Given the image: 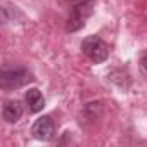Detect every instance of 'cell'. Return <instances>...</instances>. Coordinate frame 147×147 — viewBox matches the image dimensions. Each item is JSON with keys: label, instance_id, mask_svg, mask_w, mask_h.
I'll return each mask as SVG.
<instances>
[{"label": "cell", "instance_id": "obj_2", "mask_svg": "<svg viewBox=\"0 0 147 147\" xmlns=\"http://www.w3.org/2000/svg\"><path fill=\"white\" fill-rule=\"evenodd\" d=\"M82 50H83V54L88 55L94 62H104V61L107 59V55H109V47H107V43H106L102 38L95 36V35H90V36H87V38L83 40Z\"/></svg>", "mask_w": 147, "mask_h": 147}, {"label": "cell", "instance_id": "obj_1", "mask_svg": "<svg viewBox=\"0 0 147 147\" xmlns=\"http://www.w3.org/2000/svg\"><path fill=\"white\" fill-rule=\"evenodd\" d=\"M94 9H95L94 0H83V2L76 4L75 9H73V12H71V16H69V19H67L66 30L67 31H76L82 26H85L87 19L94 14Z\"/></svg>", "mask_w": 147, "mask_h": 147}, {"label": "cell", "instance_id": "obj_6", "mask_svg": "<svg viewBox=\"0 0 147 147\" xmlns=\"http://www.w3.org/2000/svg\"><path fill=\"white\" fill-rule=\"evenodd\" d=\"M26 104H28L31 113H38V111H42L45 107V100H43L38 88H30L26 92Z\"/></svg>", "mask_w": 147, "mask_h": 147}, {"label": "cell", "instance_id": "obj_4", "mask_svg": "<svg viewBox=\"0 0 147 147\" xmlns=\"http://www.w3.org/2000/svg\"><path fill=\"white\" fill-rule=\"evenodd\" d=\"M31 133L38 140H52L54 135H55V125L49 116H42L40 119L35 121V125L31 128Z\"/></svg>", "mask_w": 147, "mask_h": 147}, {"label": "cell", "instance_id": "obj_5", "mask_svg": "<svg viewBox=\"0 0 147 147\" xmlns=\"http://www.w3.org/2000/svg\"><path fill=\"white\" fill-rule=\"evenodd\" d=\"M2 116L7 123H16L23 116V106L19 100H7L2 109Z\"/></svg>", "mask_w": 147, "mask_h": 147}, {"label": "cell", "instance_id": "obj_7", "mask_svg": "<svg viewBox=\"0 0 147 147\" xmlns=\"http://www.w3.org/2000/svg\"><path fill=\"white\" fill-rule=\"evenodd\" d=\"M140 67H142V71H144L145 75H147V55H145V57L140 61Z\"/></svg>", "mask_w": 147, "mask_h": 147}, {"label": "cell", "instance_id": "obj_3", "mask_svg": "<svg viewBox=\"0 0 147 147\" xmlns=\"http://www.w3.org/2000/svg\"><path fill=\"white\" fill-rule=\"evenodd\" d=\"M33 82L31 75L24 69H16V71H4L2 78H0V83H2L4 88L12 90V88H21L26 83Z\"/></svg>", "mask_w": 147, "mask_h": 147}, {"label": "cell", "instance_id": "obj_8", "mask_svg": "<svg viewBox=\"0 0 147 147\" xmlns=\"http://www.w3.org/2000/svg\"><path fill=\"white\" fill-rule=\"evenodd\" d=\"M67 2H76V0H67Z\"/></svg>", "mask_w": 147, "mask_h": 147}]
</instances>
